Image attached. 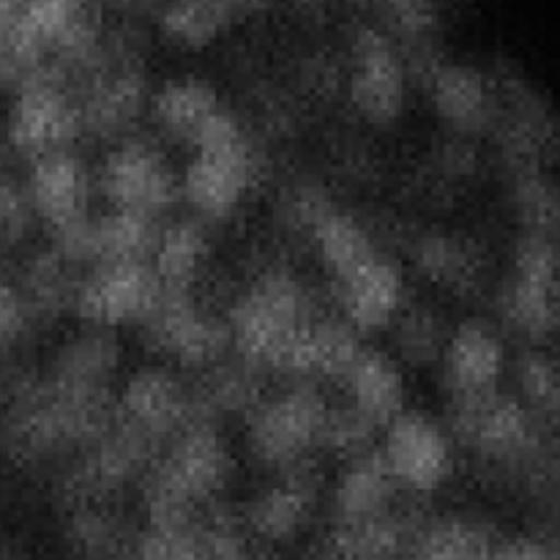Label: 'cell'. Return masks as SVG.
Here are the masks:
<instances>
[{
    "mask_svg": "<svg viewBox=\"0 0 560 560\" xmlns=\"http://www.w3.org/2000/svg\"><path fill=\"white\" fill-rule=\"evenodd\" d=\"M118 419L113 392H63L36 377L16 402L0 413V457L31 468L82 452Z\"/></svg>",
    "mask_w": 560,
    "mask_h": 560,
    "instance_id": "obj_1",
    "label": "cell"
},
{
    "mask_svg": "<svg viewBox=\"0 0 560 560\" xmlns=\"http://www.w3.org/2000/svg\"><path fill=\"white\" fill-rule=\"evenodd\" d=\"M235 476V457L217 427L195 421L173 438L142 476L148 528L191 530Z\"/></svg>",
    "mask_w": 560,
    "mask_h": 560,
    "instance_id": "obj_2",
    "label": "cell"
},
{
    "mask_svg": "<svg viewBox=\"0 0 560 560\" xmlns=\"http://www.w3.org/2000/svg\"><path fill=\"white\" fill-rule=\"evenodd\" d=\"M317 315L304 279L288 268H271L244 290L230 312L233 348L257 370L282 372L295 342Z\"/></svg>",
    "mask_w": 560,
    "mask_h": 560,
    "instance_id": "obj_3",
    "label": "cell"
},
{
    "mask_svg": "<svg viewBox=\"0 0 560 560\" xmlns=\"http://www.w3.org/2000/svg\"><path fill=\"white\" fill-rule=\"evenodd\" d=\"M195 156L180 175V195L200 217L224 219L241 208L257 180V153L228 107L191 142Z\"/></svg>",
    "mask_w": 560,
    "mask_h": 560,
    "instance_id": "obj_4",
    "label": "cell"
},
{
    "mask_svg": "<svg viewBox=\"0 0 560 560\" xmlns=\"http://www.w3.org/2000/svg\"><path fill=\"white\" fill-rule=\"evenodd\" d=\"M446 432L476 459L514 476L523 474L550 443V427L541 424L517 397L501 392L454 399Z\"/></svg>",
    "mask_w": 560,
    "mask_h": 560,
    "instance_id": "obj_5",
    "label": "cell"
},
{
    "mask_svg": "<svg viewBox=\"0 0 560 560\" xmlns=\"http://www.w3.org/2000/svg\"><path fill=\"white\" fill-rule=\"evenodd\" d=\"M328 399L312 383L288 388L284 394L262 399L246 419V448L252 459L271 470H290L304 465L320 448Z\"/></svg>",
    "mask_w": 560,
    "mask_h": 560,
    "instance_id": "obj_6",
    "label": "cell"
},
{
    "mask_svg": "<svg viewBox=\"0 0 560 560\" xmlns=\"http://www.w3.org/2000/svg\"><path fill=\"white\" fill-rule=\"evenodd\" d=\"M164 446L167 443L129 424L118 413L115 424L98 441L82 448L80 459L60 481L58 498L69 509L85 506V503H107L129 481L142 479Z\"/></svg>",
    "mask_w": 560,
    "mask_h": 560,
    "instance_id": "obj_7",
    "label": "cell"
},
{
    "mask_svg": "<svg viewBox=\"0 0 560 560\" xmlns=\"http://www.w3.org/2000/svg\"><path fill=\"white\" fill-rule=\"evenodd\" d=\"M5 137L9 145L31 162L55 151H71V142L82 137L80 102L60 71L42 66L16 85L5 118Z\"/></svg>",
    "mask_w": 560,
    "mask_h": 560,
    "instance_id": "obj_8",
    "label": "cell"
},
{
    "mask_svg": "<svg viewBox=\"0 0 560 560\" xmlns=\"http://www.w3.org/2000/svg\"><path fill=\"white\" fill-rule=\"evenodd\" d=\"M410 69L399 44L383 27L361 25L350 42L348 96L372 126H392L408 104Z\"/></svg>",
    "mask_w": 560,
    "mask_h": 560,
    "instance_id": "obj_9",
    "label": "cell"
},
{
    "mask_svg": "<svg viewBox=\"0 0 560 560\" xmlns=\"http://www.w3.org/2000/svg\"><path fill=\"white\" fill-rule=\"evenodd\" d=\"M140 326L148 348L186 370H208L233 348L228 320L213 315L195 299V293L164 290L159 304Z\"/></svg>",
    "mask_w": 560,
    "mask_h": 560,
    "instance_id": "obj_10",
    "label": "cell"
},
{
    "mask_svg": "<svg viewBox=\"0 0 560 560\" xmlns=\"http://www.w3.org/2000/svg\"><path fill=\"white\" fill-rule=\"evenodd\" d=\"M98 186L113 211L145 213L162 219L180 197V178L173 162L148 140H120L104 156Z\"/></svg>",
    "mask_w": 560,
    "mask_h": 560,
    "instance_id": "obj_11",
    "label": "cell"
},
{
    "mask_svg": "<svg viewBox=\"0 0 560 560\" xmlns=\"http://www.w3.org/2000/svg\"><path fill=\"white\" fill-rule=\"evenodd\" d=\"M80 102L82 135L98 140H120L131 126L148 113V80L140 60L126 52H115L93 60L85 71V91L77 96Z\"/></svg>",
    "mask_w": 560,
    "mask_h": 560,
    "instance_id": "obj_12",
    "label": "cell"
},
{
    "mask_svg": "<svg viewBox=\"0 0 560 560\" xmlns=\"http://www.w3.org/2000/svg\"><path fill=\"white\" fill-rule=\"evenodd\" d=\"M164 288L151 260H120L96 266L80 279L74 312L93 328H118L142 323L162 299Z\"/></svg>",
    "mask_w": 560,
    "mask_h": 560,
    "instance_id": "obj_13",
    "label": "cell"
},
{
    "mask_svg": "<svg viewBox=\"0 0 560 560\" xmlns=\"http://www.w3.org/2000/svg\"><path fill=\"white\" fill-rule=\"evenodd\" d=\"M381 454L397 485L419 495L438 492L454 474L452 435L421 410H405L386 427Z\"/></svg>",
    "mask_w": 560,
    "mask_h": 560,
    "instance_id": "obj_14",
    "label": "cell"
},
{
    "mask_svg": "<svg viewBox=\"0 0 560 560\" xmlns=\"http://www.w3.org/2000/svg\"><path fill=\"white\" fill-rule=\"evenodd\" d=\"M164 224L156 217L129 211H109L98 219L55 233L52 249L71 266H104L120 260H151L162 238Z\"/></svg>",
    "mask_w": 560,
    "mask_h": 560,
    "instance_id": "obj_15",
    "label": "cell"
},
{
    "mask_svg": "<svg viewBox=\"0 0 560 560\" xmlns=\"http://www.w3.org/2000/svg\"><path fill=\"white\" fill-rule=\"evenodd\" d=\"M424 82L430 91L432 109L454 135L463 140L492 135L498 118H501V104H498L490 74L479 71L476 66L441 60L432 66Z\"/></svg>",
    "mask_w": 560,
    "mask_h": 560,
    "instance_id": "obj_16",
    "label": "cell"
},
{
    "mask_svg": "<svg viewBox=\"0 0 560 560\" xmlns=\"http://www.w3.org/2000/svg\"><path fill=\"white\" fill-rule=\"evenodd\" d=\"M323 476L310 463L282 470V479L252 498L244 523L262 545L293 541L312 523L320 503Z\"/></svg>",
    "mask_w": 560,
    "mask_h": 560,
    "instance_id": "obj_17",
    "label": "cell"
},
{
    "mask_svg": "<svg viewBox=\"0 0 560 560\" xmlns=\"http://www.w3.org/2000/svg\"><path fill=\"white\" fill-rule=\"evenodd\" d=\"M118 413L162 443L195 424L191 388L167 366H142L126 381L118 399Z\"/></svg>",
    "mask_w": 560,
    "mask_h": 560,
    "instance_id": "obj_18",
    "label": "cell"
},
{
    "mask_svg": "<svg viewBox=\"0 0 560 560\" xmlns=\"http://www.w3.org/2000/svg\"><path fill=\"white\" fill-rule=\"evenodd\" d=\"M503 370L506 348L490 323L470 317L452 328L441 355V381L452 402L498 392Z\"/></svg>",
    "mask_w": 560,
    "mask_h": 560,
    "instance_id": "obj_19",
    "label": "cell"
},
{
    "mask_svg": "<svg viewBox=\"0 0 560 560\" xmlns=\"http://www.w3.org/2000/svg\"><path fill=\"white\" fill-rule=\"evenodd\" d=\"M25 186L36 219H42L52 235L88 219L91 175L74 151H55L36 159Z\"/></svg>",
    "mask_w": 560,
    "mask_h": 560,
    "instance_id": "obj_20",
    "label": "cell"
},
{
    "mask_svg": "<svg viewBox=\"0 0 560 560\" xmlns=\"http://www.w3.org/2000/svg\"><path fill=\"white\" fill-rule=\"evenodd\" d=\"M424 523L419 512L399 506L355 523H334L317 560H399Z\"/></svg>",
    "mask_w": 560,
    "mask_h": 560,
    "instance_id": "obj_21",
    "label": "cell"
},
{
    "mask_svg": "<svg viewBox=\"0 0 560 560\" xmlns=\"http://www.w3.org/2000/svg\"><path fill=\"white\" fill-rule=\"evenodd\" d=\"M334 290L339 312L359 334L392 328L405 306V279L386 255L375 257L342 282H334Z\"/></svg>",
    "mask_w": 560,
    "mask_h": 560,
    "instance_id": "obj_22",
    "label": "cell"
},
{
    "mask_svg": "<svg viewBox=\"0 0 560 560\" xmlns=\"http://www.w3.org/2000/svg\"><path fill=\"white\" fill-rule=\"evenodd\" d=\"M120 366V342L109 328L85 326L66 339L49 361L44 381L63 392L98 394L113 388Z\"/></svg>",
    "mask_w": 560,
    "mask_h": 560,
    "instance_id": "obj_23",
    "label": "cell"
},
{
    "mask_svg": "<svg viewBox=\"0 0 560 560\" xmlns=\"http://www.w3.org/2000/svg\"><path fill=\"white\" fill-rule=\"evenodd\" d=\"M416 271L452 295H474L485 284L487 257L476 241L452 230H427L410 246Z\"/></svg>",
    "mask_w": 560,
    "mask_h": 560,
    "instance_id": "obj_24",
    "label": "cell"
},
{
    "mask_svg": "<svg viewBox=\"0 0 560 560\" xmlns=\"http://www.w3.org/2000/svg\"><path fill=\"white\" fill-rule=\"evenodd\" d=\"M501 118L536 142L550 162L560 159V115L545 93L509 60H498L490 74Z\"/></svg>",
    "mask_w": 560,
    "mask_h": 560,
    "instance_id": "obj_25",
    "label": "cell"
},
{
    "mask_svg": "<svg viewBox=\"0 0 560 560\" xmlns=\"http://www.w3.org/2000/svg\"><path fill=\"white\" fill-rule=\"evenodd\" d=\"M348 388L350 405L359 413H364L377 430H386L399 413H405V375L402 366L394 355L383 353L375 348H361L350 370L345 372L342 381Z\"/></svg>",
    "mask_w": 560,
    "mask_h": 560,
    "instance_id": "obj_26",
    "label": "cell"
},
{
    "mask_svg": "<svg viewBox=\"0 0 560 560\" xmlns=\"http://www.w3.org/2000/svg\"><path fill=\"white\" fill-rule=\"evenodd\" d=\"M495 306L503 326L530 348L560 337V290L552 284L509 271L498 288Z\"/></svg>",
    "mask_w": 560,
    "mask_h": 560,
    "instance_id": "obj_27",
    "label": "cell"
},
{
    "mask_svg": "<svg viewBox=\"0 0 560 560\" xmlns=\"http://www.w3.org/2000/svg\"><path fill=\"white\" fill-rule=\"evenodd\" d=\"M399 485L388 470L381 448L345 459L331 492L334 523H355L397 506Z\"/></svg>",
    "mask_w": 560,
    "mask_h": 560,
    "instance_id": "obj_28",
    "label": "cell"
},
{
    "mask_svg": "<svg viewBox=\"0 0 560 560\" xmlns=\"http://www.w3.org/2000/svg\"><path fill=\"white\" fill-rule=\"evenodd\" d=\"M361 334L339 317L317 315L306 326L301 339L295 342L293 353L284 361L288 375L299 377H326V381H342L345 372L361 353Z\"/></svg>",
    "mask_w": 560,
    "mask_h": 560,
    "instance_id": "obj_29",
    "label": "cell"
},
{
    "mask_svg": "<svg viewBox=\"0 0 560 560\" xmlns=\"http://www.w3.org/2000/svg\"><path fill=\"white\" fill-rule=\"evenodd\" d=\"M266 3L268 0H167L162 9V31L178 47L200 49L255 16Z\"/></svg>",
    "mask_w": 560,
    "mask_h": 560,
    "instance_id": "obj_30",
    "label": "cell"
},
{
    "mask_svg": "<svg viewBox=\"0 0 560 560\" xmlns=\"http://www.w3.org/2000/svg\"><path fill=\"white\" fill-rule=\"evenodd\" d=\"M222 109L217 88L200 77H178L159 88L148 102V113H151L153 126L162 131L164 137L175 142H191L197 140L208 120Z\"/></svg>",
    "mask_w": 560,
    "mask_h": 560,
    "instance_id": "obj_31",
    "label": "cell"
},
{
    "mask_svg": "<svg viewBox=\"0 0 560 560\" xmlns=\"http://www.w3.org/2000/svg\"><path fill=\"white\" fill-rule=\"evenodd\" d=\"M310 238L315 244L317 255H320L323 268L331 273L334 282H342L350 273H355L366 262L383 255L366 224L353 213L337 208L334 202L312 224Z\"/></svg>",
    "mask_w": 560,
    "mask_h": 560,
    "instance_id": "obj_32",
    "label": "cell"
},
{
    "mask_svg": "<svg viewBox=\"0 0 560 560\" xmlns=\"http://www.w3.org/2000/svg\"><path fill=\"white\" fill-rule=\"evenodd\" d=\"M195 399V419L213 424L222 416L244 413L249 416L262 402L260 370L249 361H219L208 366L197 388H191Z\"/></svg>",
    "mask_w": 560,
    "mask_h": 560,
    "instance_id": "obj_33",
    "label": "cell"
},
{
    "mask_svg": "<svg viewBox=\"0 0 560 560\" xmlns=\"http://www.w3.org/2000/svg\"><path fill=\"white\" fill-rule=\"evenodd\" d=\"M208 260H211V238L206 228L197 219H178L164 224L151 266L164 290L191 293Z\"/></svg>",
    "mask_w": 560,
    "mask_h": 560,
    "instance_id": "obj_34",
    "label": "cell"
},
{
    "mask_svg": "<svg viewBox=\"0 0 560 560\" xmlns=\"http://www.w3.org/2000/svg\"><path fill=\"white\" fill-rule=\"evenodd\" d=\"M498 541L495 530L481 520L448 514L424 523L399 560H490Z\"/></svg>",
    "mask_w": 560,
    "mask_h": 560,
    "instance_id": "obj_35",
    "label": "cell"
},
{
    "mask_svg": "<svg viewBox=\"0 0 560 560\" xmlns=\"http://www.w3.org/2000/svg\"><path fill=\"white\" fill-rule=\"evenodd\" d=\"M16 288H20L22 301L36 326V323L55 320L66 310H74L80 279L74 277V266L66 257H60L55 249H47L33 255L22 266Z\"/></svg>",
    "mask_w": 560,
    "mask_h": 560,
    "instance_id": "obj_36",
    "label": "cell"
},
{
    "mask_svg": "<svg viewBox=\"0 0 560 560\" xmlns=\"http://www.w3.org/2000/svg\"><path fill=\"white\" fill-rule=\"evenodd\" d=\"M66 541L80 560H126L135 536L107 503H85L69 509Z\"/></svg>",
    "mask_w": 560,
    "mask_h": 560,
    "instance_id": "obj_37",
    "label": "cell"
},
{
    "mask_svg": "<svg viewBox=\"0 0 560 560\" xmlns=\"http://www.w3.org/2000/svg\"><path fill=\"white\" fill-rule=\"evenodd\" d=\"M509 202L523 233L560 238V189L547 175V167L512 170Z\"/></svg>",
    "mask_w": 560,
    "mask_h": 560,
    "instance_id": "obj_38",
    "label": "cell"
},
{
    "mask_svg": "<svg viewBox=\"0 0 560 560\" xmlns=\"http://www.w3.org/2000/svg\"><path fill=\"white\" fill-rule=\"evenodd\" d=\"M520 402L547 427L560 424V361L545 348L525 345L514 359Z\"/></svg>",
    "mask_w": 560,
    "mask_h": 560,
    "instance_id": "obj_39",
    "label": "cell"
},
{
    "mask_svg": "<svg viewBox=\"0 0 560 560\" xmlns=\"http://www.w3.org/2000/svg\"><path fill=\"white\" fill-rule=\"evenodd\" d=\"M392 326L397 355L405 364L419 366V370L441 361L443 348L448 342V334H452V328L446 326L441 312L424 304L402 306V312H399Z\"/></svg>",
    "mask_w": 560,
    "mask_h": 560,
    "instance_id": "obj_40",
    "label": "cell"
},
{
    "mask_svg": "<svg viewBox=\"0 0 560 560\" xmlns=\"http://www.w3.org/2000/svg\"><path fill=\"white\" fill-rule=\"evenodd\" d=\"M375 435L377 427L348 402L342 408H328L320 448H326V452L337 454L342 459H350L370 452L372 443H375Z\"/></svg>",
    "mask_w": 560,
    "mask_h": 560,
    "instance_id": "obj_41",
    "label": "cell"
},
{
    "mask_svg": "<svg viewBox=\"0 0 560 560\" xmlns=\"http://www.w3.org/2000/svg\"><path fill=\"white\" fill-rule=\"evenodd\" d=\"M126 560H208L202 525L191 530H153L137 536Z\"/></svg>",
    "mask_w": 560,
    "mask_h": 560,
    "instance_id": "obj_42",
    "label": "cell"
},
{
    "mask_svg": "<svg viewBox=\"0 0 560 560\" xmlns=\"http://www.w3.org/2000/svg\"><path fill=\"white\" fill-rule=\"evenodd\" d=\"M36 211H33L27 186L0 175V255H9L25 244L31 235Z\"/></svg>",
    "mask_w": 560,
    "mask_h": 560,
    "instance_id": "obj_43",
    "label": "cell"
},
{
    "mask_svg": "<svg viewBox=\"0 0 560 560\" xmlns=\"http://www.w3.org/2000/svg\"><path fill=\"white\" fill-rule=\"evenodd\" d=\"M512 271L560 290V238L523 233L512 249Z\"/></svg>",
    "mask_w": 560,
    "mask_h": 560,
    "instance_id": "obj_44",
    "label": "cell"
},
{
    "mask_svg": "<svg viewBox=\"0 0 560 560\" xmlns=\"http://www.w3.org/2000/svg\"><path fill=\"white\" fill-rule=\"evenodd\" d=\"M31 328V312H27L25 301H22L16 279H11L9 273L0 268V350L14 348L16 342H22V337H25Z\"/></svg>",
    "mask_w": 560,
    "mask_h": 560,
    "instance_id": "obj_45",
    "label": "cell"
},
{
    "mask_svg": "<svg viewBox=\"0 0 560 560\" xmlns=\"http://www.w3.org/2000/svg\"><path fill=\"white\" fill-rule=\"evenodd\" d=\"M490 560H560V552L541 536H520L512 541H498Z\"/></svg>",
    "mask_w": 560,
    "mask_h": 560,
    "instance_id": "obj_46",
    "label": "cell"
},
{
    "mask_svg": "<svg viewBox=\"0 0 560 560\" xmlns=\"http://www.w3.org/2000/svg\"><path fill=\"white\" fill-rule=\"evenodd\" d=\"M9 31H0V88L20 85V69H16L14 58L9 49Z\"/></svg>",
    "mask_w": 560,
    "mask_h": 560,
    "instance_id": "obj_47",
    "label": "cell"
},
{
    "mask_svg": "<svg viewBox=\"0 0 560 560\" xmlns=\"http://www.w3.org/2000/svg\"><path fill=\"white\" fill-rule=\"evenodd\" d=\"M0 560H25V556L14 550H0Z\"/></svg>",
    "mask_w": 560,
    "mask_h": 560,
    "instance_id": "obj_48",
    "label": "cell"
}]
</instances>
